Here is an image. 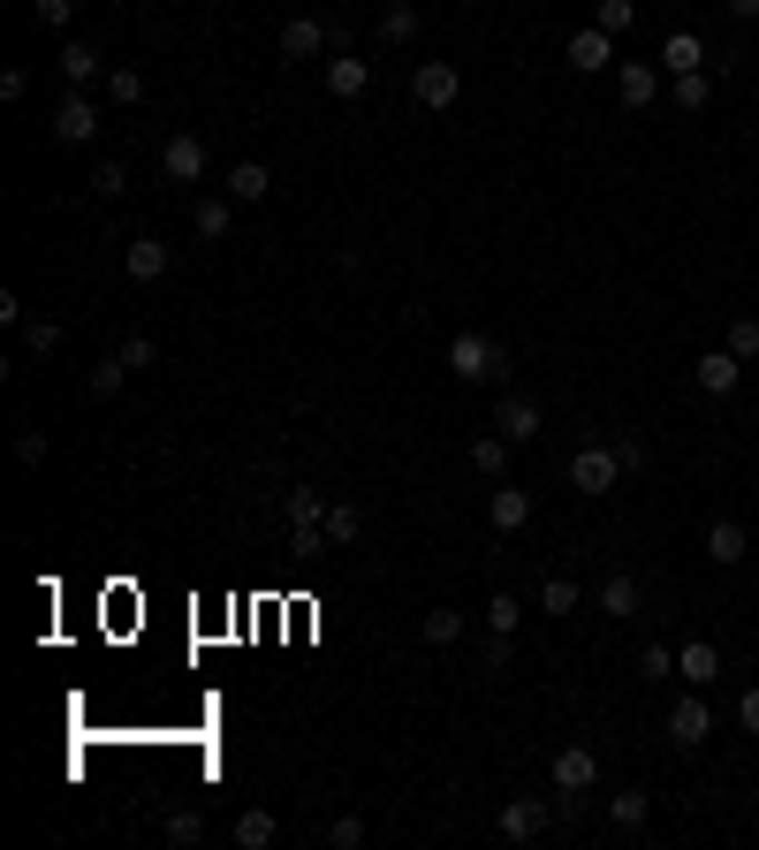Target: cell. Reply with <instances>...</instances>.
Returning <instances> with one entry per match:
<instances>
[{"label":"cell","mask_w":759,"mask_h":850,"mask_svg":"<svg viewBox=\"0 0 759 850\" xmlns=\"http://www.w3.org/2000/svg\"><path fill=\"white\" fill-rule=\"evenodd\" d=\"M448 373L464 387H479V380H502L509 357H502V342H486V335H456L448 342Z\"/></svg>","instance_id":"cell-1"},{"label":"cell","mask_w":759,"mask_h":850,"mask_svg":"<svg viewBox=\"0 0 759 850\" xmlns=\"http://www.w3.org/2000/svg\"><path fill=\"white\" fill-rule=\"evenodd\" d=\"M615 478H623V456L600 448V441H585V448L570 456V486H578V494H615Z\"/></svg>","instance_id":"cell-2"},{"label":"cell","mask_w":759,"mask_h":850,"mask_svg":"<svg viewBox=\"0 0 759 850\" xmlns=\"http://www.w3.org/2000/svg\"><path fill=\"white\" fill-rule=\"evenodd\" d=\"M707 737H714V706H707V691H683V699L669 706V744L691 752V744H707Z\"/></svg>","instance_id":"cell-3"},{"label":"cell","mask_w":759,"mask_h":850,"mask_svg":"<svg viewBox=\"0 0 759 850\" xmlns=\"http://www.w3.org/2000/svg\"><path fill=\"white\" fill-rule=\"evenodd\" d=\"M411 91H418V107H456V91H464V77H456V61H418L411 69Z\"/></svg>","instance_id":"cell-4"},{"label":"cell","mask_w":759,"mask_h":850,"mask_svg":"<svg viewBox=\"0 0 759 850\" xmlns=\"http://www.w3.org/2000/svg\"><path fill=\"white\" fill-rule=\"evenodd\" d=\"M494 433H502L509 448L540 441V403H532V395H502V403H494Z\"/></svg>","instance_id":"cell-5"},{"label":"cell","mask_w":759,"mask_h":850,"mask_svg":"<svg viewBox=\"0 0 759 850\" xmlns=\"http://www.w3.org/2000/svg\"><path fill=\"white\" fill-rule=\"evenodd\" d=\"M53 137H61V145H91V137H99V107H91L85 91H69V99L53 107Z\"/></svg>","instance_id":"cell-6"},{"label":"cell","mask_w":759,"mask_h":850,"mask_svg":"<svg viewBox=\"0 0 759 850\" xmlns=\"http://www.w3.org/2000/svg\"><path fill=\"white\" fill-rule=\"evenodd\" d=\"M608 61H615V31H600V23L570 31V69H578V77H600Z\"/></svg>","instance_id":"cell-7"},{"label":"cell","mask_w":759,"mask_h":850,"mask_svg":"<svg viewBox=\"0 0 759 850\" xmlns=\"http://www.w3.org/2000/svg\"><path fill=\"white\" fill-rule=\"evenodd\" d=\"M691 380L707 387V395H737V380H745V357H737V349H707V357L691 365Z\"/></svg>","instance_id":"cell-8"},{"label":"cell","mask_w":759,"mask_h":850,"mask_svg":"<svg viewBox=\"0 0 759 850\" xmlns=\"http://www.w3.org/2000/svg\"><path fill=\"white\" fill-rule=\"evenodd\" d=\"M592 782H600V760H592V744H562V752H554V790H578V798H585Z\"/></svg>","instance_id":"cell-9"},{"label":"cell","mask_w":759,"mask_h":850,"mask_svg":"<svg viewBox=\"0 0 759 850\" xmlns=\"http://www.w3.org/2000/svg\"><path fill=\"white\" fill-rule=\"evenodd\" d=\"M160 175H168V182H198V175H206V145H198V137H168V145H160Z\"/></svg>","instance_id":"cell-10"},{"label":"cell","mask_w":759,"mask_h":850,"mask_svg":"<svg viewBox=\"0 0 759 850\" xmlns=\"http://www.w3.org/2000/svg\"><path fill=\"white\" fill-rule=\"evenodd\" d=\"M61 77H69L77 91H85V85H99V77H107V53H99L91 39H69V46H61Z\"/></svg>","instance_id":"cell-11"},{"label":"cell","mask_w":759,"mask_h":850,"mask_svg":"<svg viewBox=\"0 0 759 850\" xmlns=\"http://www.w3.org/2000/svg\"><path fill=\"white\" fill-rule=\"evenodd\" d=\"M122 266H129V281H160V274L175 266V251L160 244V236H137V244L122 251Z\"/></svg>","instance_id":"cell-12"},{"label":"cell","mask_w":759,"mask_h":850,"mask_svg":"<svg viewBox=\"0 0 759 850\" xmlns=\"http://www.w3.org/2000/svg\"><path fill=\"white\" fill-rule=\"evenodd\" d=\"M638 607H645V585H638L631 570H615V577L600 585V615H615V623H631Z\"/></svg>","instance_id":"cell-13"},{"label":"cell","mask_w":759,"mask_h":850,"mask_svg":"<svg viewBox=\"0 0 759 850\" xmlns=\"http://www.w3.org/2000/svg\"><path fill=\"white\" fill-rule=\"evenodd\" d=\"M676 676L691 683V691H714V676H721V653L707 645V638H699V645H683V653H676Z\"/></svg>","instance_id":"cell-14"},{"label":"cell","mask_w":759,"mask_h":850,"mask_svg":"<svg viewBox=\"0 0 759 850\" xmlns=\"http://www.w3.org/2000/svg\"><path fill=\"white\" fill-rule=\"evenodd\" d=\"M540 828H548V805H540V798H509L502 805V836L509 843H532Z\"/></svg>","instance_id":"cell-15"},{"label":"cell","mask_w":759,"mask_h":850,"mask_svg":"<svg viewBox=\"0 0 759 850\" xmlns=\"http://www.w3.org/2000/svg\"><path fill=\"white\" fill-rule=\"evenodd\" d=\"M486 516H494V532H524V524H532V494H524V486H494Z\"/></svg>","instance_id":"cell-16"},{"label":"cell","mask_w":759,"mask_h":850,"mask_svg":"<svg viewBox=\"0 0 759 850\" xmlns=\"http://www.w3.org/2000/svg\"><path fill=\"white\" fill-rule=\"evenodd\" d=\"M228 198H236V206H258V198H274V175L258 168V160H236V168H228Z\"/></svg>","instance_id":"cell-17"},{"label":"cell","mask_w":759,"mask_h":850,"mask_svg":"<svg viewBox=\"0 0 759 850\" xmlns=\"http://www.w3.org/2000/svg\"><path fill=\"white\" fill-rule=\"evenodd\" d=\"M707 554H714V562H745V554H752L745 524H737V516H714V524H707Z\"/></svg>","instance_id":"cell-18"},{"label":"cell","mask_w":759,"mask_h":850,"mask_svg":"<svg viewBox=\"0 0 759 850\" xmlns=\"http://www.w3.org/2000/svg\"><path fill=\"white\" fill-rule=\"evenodd\" d=\"M365 85H373V61H349V53L327 61V91L335 99H365Z\"/></svg>","instance_id":"cell-19"},{"label":"cell","mask_w":759,"mask_h":850,"mask_svg":"<svg viewBox=\"0 0 759 850\" xmlns=\"http://www.w3.org/2000/svg\"><path fill=\"white\" fill-rule=\"evenodd\" d=\"M319 46H327V31H319L312 16H289V23H282V53H289V61H312Z\"/></svg>","instance_id":"cell-20"},{"label":"cell","mask_w":759,"mask_h":850,"mask_svg":"<svg viewBox=\"0 0 759 850\" xmlns=\"http://www.w3.org/2000/svg\"><path fill=\"white\" fill-rule=\"evenodd\" d=\"M661 69H669V77H691V69H707V46L691 39V31H676V39L661 46Z\"/></svg>","instance_id":"cell-21"},{"label":"cell","mask_w":759,"mask_h":850,"mask_svg":"<svg viewBox=\"0 0 759 850\" xmlns=\"http://www.w3.org/2000/svg\"><path fill=\"white\" fill-rule=\"evenodd\" d=\"M615 91H623V107H653V61H623Z\"/></svg>","instance_id":"cell-22"},{"label":"cell","mask_w":759,"mask_h":850,"mask_svg":"<svg viewBox=\"0 0 759 850\" xmlns=\"http://www.w3.org/2000/svg\"><path fill=\"white\" fill-rule=\"evenodd\" d=\"M471 471H479V478H502L509 471V441L502 433H479V441H471Z\"/></svg>","instance_id":"cell-23"},{"label":"cell","mask_w":759,"mask_h":850,"mask_svg":"<svg viewBox=\"0 0 759 850\" xmlns=\"http://www.w3.org/2000/svg\"><path fill=\"white\" fill-rule=\"evenodd\" d=\"M379 39H387V46L418 39V8H411V0H387V8H379Z\"/></svg>","instance_id":"cell-24"},{"label":"cell","mask_w":759,"mask_h":850,"mask_svg":"<svg viewBox=\"0 0 759 850\" xmlns=\"http://www.w3.org/2000/svg\"><path fill=\"white\" fill-rule=\"evenodd\" d=\"M608 820H615V828H645V820H653V798H645V790H615V798H608Z\"/></svg>","instance_id":"cell-25"},{"label":"cell","mask_w":759,"mask_h":850,"mask_svg":"<svg viewBox=\"0 0 759 850\" xmlns=\"http://www.w3.org/2000/svg\"><path fill=\"white\" fill-rule=\"evenodd\" d=\"M289 524H296V532H327V510H319L312 486H289Z\"/></svg>","instance_id":"cell-26"},{"label":"cell","mask_w":759,"mask_h":850,"mask_svg":"<svg viewBox=\"0 0 759 850\" xmlns=\"http://www.w3.org/2000/svg\"><path fill=\"white\" fill-rule=\"evenodd\" d=\"M578 577H548V585H540V615H578Z\"/></svg>","instance_id":"cell-27"},{"label":"cell","mask_w":759,"mask_h":850,"mask_svg":"<svg viewBox=\"0 0 759 850\" xmlns=\"http://www.w3.org/2000/svg\"><path fill=\"white\" fill-rule=\"evenodd\" d=\"M266 843H274V812L252 805L244 820H236V850H266Z\"/></svg>","instance_id":"cell-28"},{"label":"cell","mask_w":759,"mask_h":850,"mask_svg":"<svg viewBox=\"0 0 759 850\" xmlns=\"http://www.w3.org/2000/svg\"><path fill=\"white\" fill-rule=\"evenodd\" d=\"M464 638V607H425V645H456Z\"/></svg>","instance_id":"cell-29"},{"label":"cell","mask_w":759,"mask_h":850,"mask_svg":"<svg viewBox=\"0 0 759 850\" xmlns=\"http://www.w3.org/2000/svg\"><path fill=\"white\" fill-rule=\"evenodd\" d=\"M168 843H183V850H190V843H206V812L175 805V812H168Z\"/></svg>","instance_id":"cell-30"},{"label":"cell","mask_w":759,"mask_h":850,"mask_svg":"<svg viewBox=\"0 0 759 850\" xmlns=\"http://www.w3.org/2000/svg\"><path fill=\"white\" fill-rule=\"evenodd\" d=\"M122 380H129V365H122V357H99V365H91V395H99V403H107V395H122Z\"/></svg>","instance_id":"cell-31"},{"label":"cell","mask_w":759,"mask_h":850,"mask_svg":"<svg viewBox=\"0 0 759 850\" xmlns=\"http://www.w3.org/2000/svg\"><path fill=\"white\" fill-rule=\"evenodd\" d=\"M516 623H524V600H516V593H494V600H486V631H516Z\"/></svg>","instance_id":"cell-32"},{"label":"cell","mask_w":759,"mask_h":850,"mask_svg":"<svg viewBox=\"0 0 759 850\" xmlns=\"http://www.w3.org/2000/svg\"><path fill=\"white\" fill-rule=\"evenodd\" d=\"M707 99H714V85H707V69H691V77H676V107H683V115H699Z\"/></svg>","instance_id":"cell-33"},{"label":"cell","mask_w":759,"mask_h":850,"mask_svg":"<svg viewBox=\"0 0 759 850\" xmlns=\"http://www.w3.org/2000/svg\"><path fill=\"white\" fill-rule=\"evenodd\" d=\"M91 190H99V198L115 206V198L129 190V168H122V160H99V168H91Z\"/></svg>","instance_id":"cell-34"},{"label":"cell","mask_w":759,"mask_h":850,"mask_svg":"<svg viewBox=\"0 0 759 850\" xmlns=\"http://www.w3.org/2000/svg\"><path fill=\"white\" fill-rule=\"evenodd\" d=\"M228 206H236V198H198V212H190L198 236H228Z\"/></svg>","instance_id":"cell-35"},{"label":"cell","mask_w":759,"mask_h":850,"mask_svg":"<svg viewBox=\"0 0 759 850\" xmlns=\"http://www.w3.org/2000/svg\"><path fill=\"white\" fill-rule=\"evenodd\" d=\"M107 99H115V107H137V99H145V77H137V69H107Z\"/></svg>","instance_id":"cell-36"},{"label":"cell","mask_w":759,"mask_h":850,"mask_svg":"<svg viewBox=\"0 0 759 850\" xmlns=\"http://www.w3.org/2000/svg\"><path fill=\"white\" fill-rule=\"evenodd\" d=\"M115 357H122L129 373H145V365H160V342H152V335H129L122 349H115Z\"/></svg>","instance_id":"cell-37"},{"label":"cell","mask_w":759,"mask_h":850,"mask_svg":"<svg viewBox=\"0 0 759 850\" xmlns=\"http://www.w3.org/2000/svg\"><path fill=\"white\" fill-rule=\"evenodd\" d=\"M357 532H365V516L349 510V502H342V510H327V540H335V547H349Z\"/></svg>","instance_id":"cell-38"},{"label":"cell","mask_w":759,"mask_h":850,"mask_svg":"<svg viewBox=\"0 0 759 850\" xmlns=\"http://www.w3.org/2000/svg\"><path fill=\"white\" fill-rule=\"evenodd\" d=\"M592 23L623 39V31H631V23H638V8H631V0H600V16H592Z\"/></svg>","instance_id":"cell-39"},{"label":"cell","mask_w":759,"mask_h":850,"mask_svg":"<svg viewBox=\"0 0 759 850\" xmlns=\"http://www.w3.org/2000/svg\"><path fill=\"white\" fill-rule=\"evenodd\" d=\"M23 342H31L39 357H53V349H61V319H23Z\"/></svg>","instance_id":"cell-40"},{"label":"cell","mask_w":759,"mask_h":850,"mask_svg":"<svg viewBox=\"0 0 759 850\" xmlns=\"http://www.w3.org/2000/svg\"><path fill=\"white\" fill-rule=\"evenodd\" d=\"M31 16H39V31H69L77 0H31Z\"/></svg>","instance_id":"cell-41"},{"label":"cell","mask_w":759,"mask_h":850,"mask_svg":"<svg viewBox=\"0 0 759 850\" xmlns=\"http://www.w3.org/2000/svg\"><path fill=\"white\" fill-rule=\"evenodd\" d=\"M327 843H335V850H357V843H365V820H357V812H342L335 828H327Z\"/></svg>","instance_id":"cell-42"},{"label":"cell","mask_w":759,"mask_h":850,"mask_svg":"<svg viewBox=\"0 0 759 850\" xmlns=\"http://www.w3.org/2000/svg\"><path fill=\"white\" fill-rule=\"evenodd\" d=\"M729 349L752 365V357H759V319H737V327H729Z\"/></svg>","instance_id":"cell-43"},{"label":"cell","mask_w":759,"mask_h":850,"mask_svg":"<svg viewBox=\"0 0 759 850\" xmlns=\"http://www.w3.org/2000/svg\"><path fill=\"white\" fill-rule=\"evenodd\" d=\"M615 456H623V471H645V464H653V448H645L638 433H623V441H615Z\"/></svg>","instance_id":"cell-44"},{"label":"cell","mask_w":759,"mask_h":850,"mask_svg":"<svg viewBox=\"0 0 759 850\" xmlns=\"http://www.w3.org/2000/svg\"><path fill=\"white\" fill-rule=\"evenodd\" d=\"M645 676H653V683H661V676H676V653H669V645H661V638L645 645Z\"/></svg>","instance_id":"cell-45"},{"label":"cell","mask_w":759,"mask_h":850,"mask_svg":"<svg viewBox=\"0 0 759 850\" xmlns=\"http://www.w3.org/2000/svg\"><path fill=\"white\" fill-rule=\"evenodd\" d=\"M16 456H23V464L39 471V464H46V433H23V441H16Z\"/></svg>","instance_id":"cell-46"},{"label":"cell","mask_w":759,"mask_h":850,"mask_svg":"<svg viewBox=\"0 0 759 850\" xmlns=\"http://www.w3.org/2000/svg\"><path fill=\"white\" fill-rule=\"evenodd\" d=\"M737 722H745V729H752V737H759V683H752V691H745V699H737Z\"/></svg>","instance_id":"cell-47"},{"label":"cell","mask_w":759,"mask_h":850,"mask_svg":"<svg viewBox=\"0 0 759 850\" xmlns=\"http://www.w3.org/2000/svg\"><path fill=\"white\" fill-rule=\"evenodd\" d=\"M721 8H729L737 23H759V0H721Z\"/></svg>","instance_id":"cell-48"},{"label":"cell","mask_w":759,"mask_h":850,"mask_svg":"<svg viewBox=\"0 0 759 850\" xmlns=\"http://www.w3.org/2000/svg\"><path fill=\"white\" fill-rule=\"evenodd\" d=\"M752 418H759V403H752Z\"/></svg>","instance_id":"cell-49"}]
</instances>
